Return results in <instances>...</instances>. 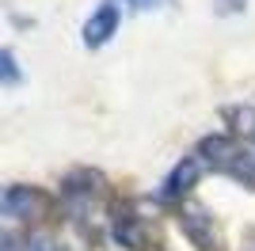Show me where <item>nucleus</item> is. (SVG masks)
Masks as SVG:
<instances>
[{
	"instance_id": "6",
	"label": "nucleus",
	"mask_w": 255,
	"mask_h": 251,
	"mask_svg": "<svg viewBox=\"0 0 255 251\" xmlns=\"http://www.w3.org/2000/svg\"><path fill=\"white\" fill-rule=\"evenodd\" d=\"M99 190H103V175L92 171V167H76L69 175L61 179V198L69 202L73 209H84L99 198Z\"/></svg>"
},
{
	"instance_id": "1",
	"label": "nucleus",
	"mask_w": 255,
	"mask_h": 251,
	"mask_svg": "<svg viewBox=\"0 0 255 251\" xmlns=\"http://www.w3.org/2000/svg\"><path fill=\"white\" fill-rule=\"evenodd\" d=\"M50 194H42L38 187H27V183H15V187H4L0 190V213L8 221H23V225H31V221H42L50 213Z\"/></svg>"
},
{
	"instance_id": "9",
	"label": "nucleus",
	"mask_w": 255,
	"mask_h": 251,
	"mask_svg": "<svg viewBox=\"0 0 255 251\" xmlns=\"http://www.w3.org/2000/svg\"><path fill=\"white\" fill-rule=\"evenodd\" d=\"M248 8V0H213V11L217 15H240Z\"/></svg>"
},
{
	"instance_id": "4",
	"label": "nucleus",
	"mask_w": 255,
	"mask_h": 251,
	"mask_svg": "<svg viewBox=\"0 0 255 251\" xmlns=\"http://www.w3.org/2000/svg\"><path fill=\"white\" fill-rule=\"evenodd\" d=\"M118 27H122V8H118L115 0H103V4L84 19V27H80V42H84L88 50H103L107 42L118 34Z\"/></svg>"
},
{
	"instance_id": "8",
	"label": "nucleus",
	"mask_w": 255,
	"mask_h": 251,
	"mask_svg": "<svg viewBox=\"0 0 255 251\" xmlns=\"http://www.w3.org/2000/svg\"><path fill=\"white\" fill-rule=\"evenodd\" d=\"M118 8H129V11H156V8H168L175 0H115Z\"/></svg>"
},
{
	"instance_id": "2",
	"label": "nucleus",
	"mask_w": 255,
	"mask_h": 251,
	"mask_svg": "<svg viewBox=\"0 0 255 251\" xmlns=\"http://www.w3.org/2000/svg\"><path fill=\"white\" fill-rule=\"evenodd\" d=\"M111 240L126 251H149V225L133 213V206L115 202L111 206Z\"/></svg>"
},
{
	"instance_id": "3",
	"label": "nucleus",
	"mask_w": 255,
	"mask_h": 251,
	"mask_svg": "<svg viewBox=\"0 0 255 251\" xmlns=\"http://www.w3.org/2000/svg\"><path fill=\"white\" fill-rule=\"evenodd\" d=\"M179 229H183V236H187V240H191L198 251H221L217 221H213V213H210L206 206L187 202V206L179 209Z\"/></svg>"
},
{
	"instance_id": "7",
	"label": "nucleus",
	"mask_w": 255,
	"mask_h": 251,
	"mask_svg": "<svg viewBox=\"0 0 255 251\" xmlns=\"http://www.w3.org/2000/svg\"><path fill=\"white\" fill-rule=\"evenodd\" d=\"M23 84V65L15 57V50L0 46V88H19Z\"/></svg>"
},
{
	"instance_id": "5",
	"label": "nucleus",
	"mask_w": 255,
	"mask_h": 251,
	"mask_svg": "<svg viewBox=\"0 0 255 251\" xmlns=\"http://www.w3.org/2000/svg\"><path fill=\"white\" fill-rule=\"evenodd\" d=\"M198 175H202V164H198V156H183L179 164L168 171V179L160 183V190H156V202H164V206H175V202H183V198H191V190H194V183H198Z\"/></svg>"
}]
</instances>
